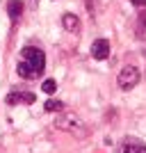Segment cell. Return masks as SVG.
Listing matches in <instances>:
<instances>
[{"mask_svg":"<svg viewBox=\"0 0 146 153\" xmlns=\"http://www.w3.org/2000/svg\"><path fill=\"white\" fill-rule=\"evenodd\" d=\"M37 101V96L32 94V91H21V103H27V105H30V103H34Z\"/></svg>","mask_w":146,"mask_h":153,"instance_id":"obj_10","label":"cell"},{"mask_svg":"<svg viewBox=\"0 0 146 153\" xmlns=\"http://www.w3.org/2000/svg\"><path fill=\"white\" fill-rule=\"evenodd\" d=\"M7 12H9V19L12 21H19L21 14H23V2L21 0H9L7 2Z\"/></svg>","mask_w":146,"mask_h":153,"instance_id":"obj_6","label":"cell"},{"mask_svg":"<svg viewBox=\"0 0 146 153\" xmlns=\"http://www.w3.org/2000/svg\"><path fill=\"white\" fill-rule=\"evenodd\" d=\"M44 110H46V112L64 110V103H62V101H57V98H48V101H46V105H44Z\"/></svg>","mask_w":146,"mask_h":153,"instance_id":"obj_8","label":"cell"},{"mask_svg":"<svg viewBox=\"0 0 146 153\" xmlns=\"http://www.w3.org/2000/svg\"><path fill=\"white\" fill-rule=\"evenodd\" d=\"M16 103H21V94H19V91H9V96H7V105H16Z\"/></svg>","mask_w":146,"mask_h":153,"instance_id":"obj_11","label":"cell"},{"mask_svg":"<svg viewBox=\"0 0 146 153\" xmlns=\"http://www.w3.org/2000/svg\"><path fill=\"white\" fill-rule=\"evenodd\" d=\"M41 89H44V94H55V89H57V85H55V80H44V85H41Z\"/></svg>","mask_w":146,"mask_h":153,"instance_id":"obj_9","label":"cell"},{"mask_svg":"<svg viewBox=\"0 0 146 153\" xmlns=\"http://www.w3.org/2000/svg\"><path fill=\"white\" fill-rule=\"evenodd\" d=\"M55 126L66 130V133H71V135H78V137H84V135H87V123H84L76 112H62V114L57 117Z\"/></svg>","mask_w":146,"mask_h":153,"instance_id":"obj_2","label":"cell"},{"mask_svg":"<svg viewBox=\"0 0 146 153\" xmlns=\"http://www.w3.org/2000/svg\"><path fill=\"white\" fill-rule=\"evenodd\" d=\"M144 27H146V14H142V16H139V30H137L139 37H144Z\"/></svg>","mask_w":146,"mask_h":153,"instance_id":"obj_12","label":"cell"},{"mask_svg":"<svg viewBox=\"0 0 146 153\" xmlns=\"http://www.w3.org/2000/svg\"><path fill=\"white\" fill-rule=\"evenodd\" d=\"M139 82V69L137 66H123L119 73V87L123 91H130L133 87H137Z\"/></svg>","mask_w":146,"mask_h":153,"instance_id":"obj_3","label":"cell"},{"mask_svg":"<svg viewBox=\"0 0 146 153\" xmlns=\"http://www.w3.org/2000/svg\"><path fill=\"white\" fill-rule=\"evenodd\" d=\"M62 27L66 32H78L80 30V19H78L76 14H64L62 16Z\"/></svg>","mask_w":146,"mask_h":153,"instance_id":"obj_5","label":"cell"},{"mask_svg":"<svg viewBox=\"0 0 146 153\" xmlns=\"http://www.w3.org/2000/svg\"><path fill=\"white\" fill-rule=\"evenodd\" d=\"M135 7H146V0H133Z\"/></svg>","mask_w":146,"mask_h":153,"instance_id":"obj_13","label":"cell"},{"mask_svg":"<svg viewBox=\"0 0 146 153\" xmlns=\"http://www.w3.org/2000/svg\"><path fill=\"white\" fill-rule=\"evenodd\" d=\"M91 57L94 59H107L110 57V41L107 39H96L91 46Z\"/></svg>","mask_w":146,"mask_h":153,"instance_id":"obj_4","label":"cell"},{"mask_svg":"<svg viewBox=\"0 0 146 153\" xmlns=\"http://www.w3.org/2000/svg\"><path fill=\"white\" fill-rule=\"evenodd\" d=\"M119 153H146V146H142L137 142H126V144L119 149Z\"/></svg>","mask_w":146,"mask_h":153,"instance_id":"obj_7","label":"cell"},{"mask_svg":"<svg viewBox=\"0 0 146 153\" xmlns=\"http://www.w3.org/2000/svg\"><path fill=\"white\" fill-rule=\"evenodd\" d=\"M44 69H46V55L39 48L27 46V48L21 51V62L16 66V71L23 80H37L44 73Z\"/></svg>","mask_w":146,"mask_h":153,"instance_id":"obj_1","label":"cell"}]
</instances>
